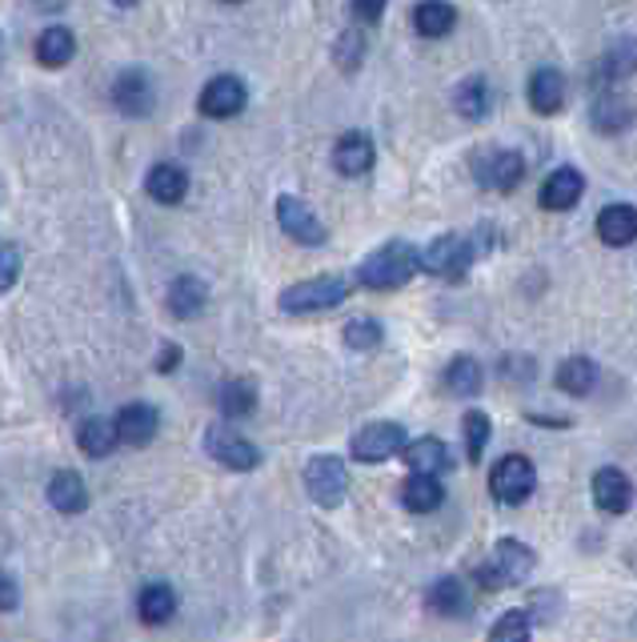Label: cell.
<instances>
[{
    "mask_svg": "<svg viewBox=\"0 0 637 642\" xmlns=\"http://www.w3.org/2000/svg\"><path fill=\"white\" fill-rule=\"evenodd\" d=\"M421 269V249L409 241H385L357 266V285L365 290H401Z\"/></svg>",
    "mask_w": 637,
    "mask_h": 642,
    "instance_id": "obj_1",
    "label": "cell"
},
{
    "mask_svg": "<svg viewBox=\"0 0 637 642\" xmlns=\"http://www.w3.org/2000/svg\"><path fill=\"white\" fill-rule=\"evenodd\" d=\"M533 571V550L517 538H501L493 554H489L481 566H477V586L481 590H505L513 583H525V574Z\"/></svg>",
    "mask_w": 637,
    "mask_h": 642,
    "instance_id": "obj_2",
    "label": "cell"
},
{
    "mask_svg": "<svg viewBox=\"0 0 637 642\" xmlns=\"http://www.w3.org/2000/svg\"><path fill=\"white\" fill-rule=\"evenodd\" d=\"M349 297V281L337 273H317L309 281H297L281 293V309L285 314H321V309H337Z\"/></svg>",
    "mask_w": 637,
    "mask_h": 642,
    "instance_id": "obj_3",
    "label": "cell"
},
{
    "mask_svg": "<svg viewBox=\"0 0 637 642\" xmlns=\"http://www.w3.org/2000/svg\"><path fill=\"white\" fill-rule=\"evenodd\" d=\"M305 491L314 498L321 510H337V506L345 503L349 494V470L341 458L333 454H317L309 458V466H305Z\"/></svg>",
    "mask_w": 637,
    "mask_h": 642,
    "instance_id": "obj_4",
    "label": "cell"
},
{
    "mask_svg": "<svg viewBox=\"0 0 637 642\" xmlns=\"http://www.w3.org/2000/svg\"><path fill=\"white\" fill-rule=\"evenodd\" d=\"M406 446H409L406 426H397V421H369V426H361V430L353 433L349 450H353L357 462L377 466V462H389V458L406 454Z\"/></svg>",
    "mask_w": 637,
    "mask_h": 642,
    "instance_id": "obj_5",
    "label": "cell"
},
{
    "mask_svg": "<svg viewBox=\"0 0 637 642\" xmlns=\"http://www.w3.org/2000/svg\"><path fill=\"white\" fill-rule=\"evenodd\" d=\"M474 257H477L474 241H465L462 234H445L421 249V269L433 273V278L462 281L469 273V266H474Z\"/></svg>",
    "mask_w": 637,
    "mask_h": 642,
    "instance_id": "obj_6",
    "label": "cell"
},
{
    "mask_svg": "<svg viewBox=\"0 0 637 642\" xmlns=\"http://www.w3.org/2000/svg\"><path fill=\"white\" fill-rule=\"evenodd\" d=\"M489 491L501 506H522L537 491V470L525 454H505L489 474Z\"/></svg>",
    "mask_w": 637,
    "mask_h": 642,
    "instance_id": "obj_7",
    "label": "cell"
},
{
    "mask_svg": "<svg viewBox=\"0 0 637 642\" xmlns=\"http://www.w3.org/2000/svg\"><path fill=\"white\" fill-rule=\"evenodd\" d=\"M205 454H209L213 462H220L225 470H237V474L261 466V450H257L244 433L232 430L229 421H217V426L205 430Z\"/></svg>",
    "mask_w": 637,
    "mask_h": 642,
    "instance_id": "obj_8",
    "label": "cell"
},
{
    "mask_svg": "<svg viewBox=\"0 0 637 642\" xmlns=\"http://www.w3.org/2000/svg\"><path fill=\"white\" fill-rule=\"evenodd\" d=\"M277 225L285 229V237H293L297 246H325L329 241V229H325V222L317 217L314 210H309V201L293 198V193H281L277 198Z\"/></svg>",
    "mask_w": 637,
    "mask_h": 642,
    "instance_id": "obj_9",
    "label": "cell"
},
{
    "mask_svg": "<svg viewBox=\"0 0 637 642\" xmlns=\"http://www.w3.org/2000/svg\"><path fill=\"white\" fill-rule=\"evenodd\" d=\"M474 173H477V181L486 189H493V193H510V189L525 177V161H522V153H513V149H486V153H477Z\"/></svg>",
    "mask_w": 637,
    "mask_h": 642,
    "instance_id": "obj_10",
    "label": "cell"
},
{
    "mask_svg": "<svg viewBox=\"0 0 637 642\" xmlns=\"http://www.w3.org/2000/svg\"><path fill=\"white\" fill-rule=\"evenodd\" d=\"M244 101H249V93H244V81H237V77H213L205 89H201L197 97V109L201 117H213V121H229L237 117L244 109Z\"/></svg>",
    "mask_w": 637,
    "mask_h": 642,
    "instance_id": "obj_11",
    "label": "cell"
},
{
    "mask_svg": "<svg viewBox=\"0 0 637 642\" xmlns=\"http://www.w3.org/2000/svg\"><path fill=\"white\" fill-rule=\"evenodd\" d=\"M157 426H161V414L149 402H128V406L116 409L113 418V433L116 442L125 446H149L157 438Z\"/></svg>",
    "mask_w": 637,
    "mask_h": 642,
    "instance_id": "obj_12",
    "label": "cell"
},
{
    "mask_svg": "<svg viewBox=\"0 0 637 642\" xmlns=\"http://www.w3.org/2000/svg\"><path fill=\"white\" fill-rule=\"evenodd\" d=\"M113 105L125 113V117H149L157 97H152V81L149 72L140 69H125L113 85Z\"/></svg>",
    "mask_w": 637,
    "mask_h": 642,
    "instance_id": "obj_13",
    "label": "cell"
},
{
    "mask_svg": "<svg viewBox=\"0 0 637 642\" xmlns=\"http://www.w3.org/2000/svg\"><path fill=\"white\" fill-rule=\"evenodd\" d=\"M593 503L605 514H626L634 506V482L626 478V470L602 466L593 474Z\"/></svg>",
    "mask_w": 637,
    "mask_h": 642,
    "instance_id": "obj_14",
    "label": "cell"
},
{
    "mask_svg": "<svg viewBox=\"0 0 637 642\" xmlns=\"http://www.w3.org/2000/svg\"><path fill=\"white\" fill-rule=\"evenodd\" d=\"M581 193H585V177H581L578 169H554V173L542 181V193H537V201H542V210L566 213V210H573V205H578Z\"/></svg>",
    "mask_w": 637,
    "mask_h": 642,
    "instance_id": "obj_15",
    "label": "cell"
},
{
    "mask_svg": "<svg viewBox=\"0 0 637 642\" xmlns=\"http://www.w3.org/2000/svg\"><path fill=\"white\" fill-rule=\"evenodd\" d=\"M164 305H169V314L189 322V317H197L205 305H209V285L197 278V273H181V278L169 285L164 293Z\"/></svg>",
    "mask_w": 637,
    "mask_h": 642,
    "instance_id": "obj_16",
    "label": "cell"
},
{
    "mask_svg": "<svg viewBox=\"0 0 637 642\" xmlns=\"http://www.w3.org/2000/svg\"><path fill=\"white\" fill-rule=\"evenodd\" d=\"M406 462L413 474H421V478H441V474H450L453 470L450 446L441 442V438H418V442H409Z\"/></svg>",
    "mask_w": 637,
    "mask_h": 642,
    "instance_id": "obj_17",
    "label": "cell"
},
{
    "mask_svg": "<svg viewBox=\"0 0 637 642\" xmlns=\"http://www.w3.org/2000/svg\"><path fill=\"white\" fill-rule=\"evenodd\" d=\"M530 109L533 113H542V117H554V113H561V105H566V77L557 69H537L530 77Z\"/></svg>",
    "mask_w": 637,
    "mask_h": 642,
    "instance_id": "obj_18",
    "label": "cell"
},
{
    "mask_svg": "<svg viewBox=\"0 0 637 642\" xmlns=\"http://www.w3.org/2000/svg\"><path fill=\"white\" fill-rule=\"evenodd\" d=\"M45 494H48V503H53V510H60V514H81L84 506H89V486H84V478L77 474V470H57L53 478H48V486H45Z\"/></svg>",
    "mask_w": 637,
    "mask_h": 642,
    "instance_id": "obj_19",
    "label": "cell"
},
{
    "mask_svg": "<svg viewBox=\"0 0 637 642\" xmlns=\"http://www.w3.org/2000/svg\"><path fill=\"white\" fill-rule=\"evenodd\" d=\"M429 610L433 615H441V619H465L469 610H474V598H469V590H465L462 578H437V583L429 586V595H425Z\"/></svg>",
    "mask_w": 637,
    "mask_h": 642,
    "instance_id": "obj_20",
    "label": "cell"
},
{
    "mask_svg": "<svg viewBox=\"0 0 637 642\" xmlns=\"http://www.w3.org/2000/svg\"><path fill=\"white\" fill-rule=\"evenodd\" d=\"M145 189L157 205H181L189 198V173L181 165H152L149 177H145Z\"/></svg>",
    "mask_w": 637,
    "mask_h": 642,
    "instance_id": "obj_21",
    "label": "cell"
},
{
    "mask_svg": "<svg viewBox=\"0 0 637 642\" xmlns=\"http://www.w3.org/2000/svg\"><path fill=\"white\" fill-rule=\"evenodd\" d=\"M373 140L365 133H345V137L333 145V165L341 177H361L373 169Z\"/></svg>",
    "mask_w": 637,
    "mask_h": 642,
    "instance_id": "obj_22",
    "label": "cell"
},
{
    "mask_svg": "<svg viewBox=\"0 0 637 642\" xmlns=\"http://www.w3.org/2000/svg\"><path fill=\"white\" fill-rule=\"evenodd\" d=\"M598 237H602L605 246H634L637 241V210L634 205H605L598 213Z\"/></svg>",
    "mask_w": 637,
    "mask_h": 642,
    "instance_id": "obj_23",
    "label": "cell"
},
{
    "mask_svg": "<svg viewBox=\"0 0 637 642\" xmlns=\"http://www.w3.org/2000/svg\"><path fill=\"white\" fill-rule=\"evenodd\" d=\"M77 57V36L65 24H48L45 33L36 36V60L45 69H65L69 60Z\"/></svg>",
    "mask_w": 637,
    "mask_h": 642,
    "instance_id": "obj_24",
    "label": "cell"
},
{
    "mask_svg": "<svg viewBox=\"0 0 637 642\" xmlns=\"http://www.w3.org/2000/svg\"><path fill=\"white\" fill-rule=\"evenodd\" d=\"M217 402H220V414L225 418H253L257 414V382L253 378H229V382H220V394H217Z\"/></svg>",
    "mask_w": 637,
    "mask_h": 642,
    "instance_id": "obj_25",
    "label": "cell"
},
{
    "mask_svg": "<svg viewBox=\"0 0 637 642\" xmlns=\"http://www.w3.org/2000/svg\"><path fill=\"white\" fill-rule=\"evenodd\" d=\"M137 615L145 627H164V622H173V615H177L173 586H164V583L145 586V590L137 595Z\"/></svg>",
    "mask_w": 637,
    "mask_h": 642,
    "instance_id": "obj_26",
    "label": "cell"
},
{
    "mask_svg": "<svg viewBox=\"0 0 637 642\" xmlns=\"http://www.w3.org/2000/svg\"><path fill=\"white\" fill-rule=\"evenodd\" d=\"M441 385H445V394H453V397L481 394V385H486L481 362H474V358H453V362L445 365V374H441Z\"/></svg>",
    "mask_w": 637,
    "mask_h": 642,
    "instance_id": "obj_27",
    "label": "cell"
},
{
    "mask_svg": "<svg viewBox=\"0 0 637 642\" xmlns=\"http://www.w3.org/2000/svg\"><path fill=\"white\" fill-rule=\"evenodd\" d=\"M453 24H457V9L445 4V0H425L413 9V29H418L425 41H437V36H450Z\"/></svg>",
    "mask_w": 637,
    "mask_h": 642,
    "instance_id": "obj_28",
    "label": "cell"
},
{
    "mask_svg": "<svg viewBox=\"0 0 637 642\" xmlns=\"http://www.w3.org/2000/svg\"><path fill=\"white\" fill-rule=\"evenodd\" d=\"M593 125L602 133H622V128L634 125V109L622 93H602L593 101Z\"/></svg>",
    "mask_w": 637,
    "mask_h": 642,
    "instance_id": "obj_29",
    "label": "cell"
},
{
    "mask_svg": "<svg viewBox=\"0 0 637 642\" xmlns=\"http://www.w3.org/2000/svg\"><path fill=\"white\" fill-rule=\"evenodd\" d=\"M637 72V41L634 36H617V41H610V48H605L602 57V77H610V81H626V77H634Z\"/></svg>",
    "mask_w": 637,
    "mask_h": 642,
    "instance_id": "obj_30",
    "label": "cell"
},
{
    "mask_svg": "<svg viewBox=\"0 0 637 642\" xmlns=\"http://www.w3.org/2000/svg\"><path fill=\"white\" fill-rule=\"evenodd\" d=\"M77 442L89 458H109L116 450V433L109 418H84L77 426Z\"/></svg>",
    "mask_w": 637,
    "mask_h": 642,
    "instance_id": "obj_31",
    "label": "cell"
},
{
    "mask_svg": "<svg viewBox=\"0 0 637 642\" xmlns=\"http://www.w3.org/2000/svg\"><path fill=\"white\" fill-rule=\"evenodd\" d=\"M489 85L481 77H469V81L457 85V93H453V109L462 113L465 121H481L489 113Z\"/></svg>",
    "mask_w": 637,
    "mask_h": 642,
    "instance_id": "obj_32",
    "label": "cell"
},
{
    "mask_svg": "<svg viewBox=\"0 0 637 642\" xmlns=\"http://www.w3.org/2000/svg\"><path fill=\"white\" fill-rule=\"evenodd\" d=\"M598 382V365L590 358H566V362L557 365V385L573 397H585Z\"/></svg>",
    "mask_w": 637,
    "mask_h": 642,
    "instance_id": "obj_33",
    "label": "cell"
},
{
    "mask_svg": "<svg viewBox=\"0 0 637 642\" xmlns=\"http://www.w3.org/2000/svg\"><path fill=\"white\" fill-rule=\"evenodd\" d=\"M441 498H445V491H441L437 478H421V474H413V478H406V486H401V503H406V510H413V514L437 510Z\"/></svg>",
    "mask_w": 637,
    "mask_h": 642,
    "instance_id": "obj_34",
    "label": "cell"
},
{
    "mask_svg": "<svg viewBox=\"0 0 637 642\" xmlns=\"http://www.w3.org/2000/svg\"><path fill=\"white\" fill-rule=\"evenodd\" d=\"M385 341V329H382V322L377 317H369V314H361V317H353L345 326V346L349 350H357V353H373L377 346Z\"/></svg>",
    "mask_w": 637,
    "mask_h": 642,
    "instance_id": "obj_35",
    "label": "cell"
},
{
    "mask_svg": "<svg viewBox=\"0 0 637 642\" xmlns=\"http://www.w3.org/2000/svg\"><path fill=\"white\" fill-rule=\"evenodd\" d=\"M462 433H465V454H469V462H481V454H486V446H489V433H493L489 414L469 409L462 418Z\"/></svg>",
    "mask_w": 637,
    "mask_h": 642,
    "instance_id": "obj_36",
    "label": "cell"
},
{
    "mask_svg": "<svg viewBox=\"0 0 637 642\" xmlns=\"http://www.w3.org/2000/svg\"><path fill=\"white\" fill-rule=\"evenodd\" d=\"M489 642H530V615H525V610H505V615L493 622Z\"/></svg>",
    "mask_w": 637,
    "mask_h": 642,
    "instance_id": "obj_37",
    "label": "cell"
},
{
    "mask_svg": "<svg viewBox=\"0 0 637 642\" xmlns=\"http://www.w3.org/2000/svg\"><path fill=\"white\" fill-rule=\"evenodd\" d=\"M21 278V246L0 237V293H9Z\"/></svg>",
    "mask_w": 637,
    "mask_h": 642,
    "instance_id": "obj_38",
    "label": "cell"
},
{
    "mask_svg": "<svg viewBox=\"0 0 637 642\" xmlns=\"http://www.w3.org/2000/svg\"><path fill=\"white\" fill-rule=\"evenodd\" d=\"M361 53H365V36H361V29L353 24L341 41H337V65H345V69H357L361 65Z\"/></svg>",
    "mask_w": 637,
    "mask_h": 642,
    "instance_id": "obj_39",
    "label": "cell"
},
{
    "mask_svg": "<svg viewBox=\"0 0 637 642\" xmlns=\"http://www.w3.org/2000/svg\"><path fill=\"white\" fill-rule=\"evenodd\" d=\"M16 602H21V586L9 571H0V610H12Z\"/></svg>",
    "mask_w": 637,
    "mask_h": 642,
    "instance_id": "obj_40",
    "label": "cell"
},
{
    "mask_svg": "<svg viewBox=\"0 0 637 642\" xmlns=\"http://www.w3.org/2000/svg\"><path fill=\"white\" fill-rule=\"evenodd\" d=\"M353 16H357V21H365V24H377L385 16V4H353Z\"/></svg>",
    "mask_w": 637,
    "mask_h": 642,
    "instance_id": "obj_41",
    "label": "cell"
},
{
    "mask_svg": "<svg viewBox=\"0 0 637 642\" xmlns=\"http://www.w3.org/2000/svg\"><path fill=\"white\" fill-rule=\"evenodd\" d=\"M4 57H9V48H4V33H0V72H4Z\"/></svg>",
    "mask_w": 637,
    "mask_h": 642,
    "instance_id": "obj_42",
    "label": "cell"
}]
</instances>
